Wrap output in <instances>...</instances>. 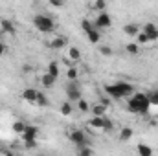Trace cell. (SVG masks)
<instances>
[{"label": "cell", "mask_w": 158, "mask_h": 156, "mask_svg": "<svg viewBox=\"0 0 158 156\" xmlns=\"http://www.w3.org/2000/svg\"><path fill=\"white\" fill-rule=\"evenodd\" d=\"M127 107H129V110L134 112V114H147L149 109H151V103H149L145 92H136V94H132V97L127 101Z\"/></svg>", "instance_id": "1"}, {"label": "cell", "mask_w": 158, "mask_h": 156, "mask_svg": "<svg viewBox=\"0 0 158 156\" xmlns=\"http://www.w3.org/2000/svg\"><path fill=\"white\" fill-rule=\"evenodd\" d=\"M105 92L114 99H121V97L131 96L134 92V86L127 81H118V83H112V84H105Z\"/></svg>", "instance_id": "2"}, {"label": "cell", "mask_w": 158, "mask_h": 156, "mask_svg": "<svg viewBox=\"0 0 158 156\" xmlns=\"http://www.w3.org/2000/svg\"><path fill=\"white\" fill-rule=\"evenodd\" d=\"M33 26L39 30L40 33H52L55 31V22L50 15H44V13H39L33 17Z\"/></svg>", "instance_id": "3"}, {"label": "cell", "mask_w": 158, "mask_h": 156, "mask_svg": "<svg viewBox=\"0 0 158 156\" xmlns=\"http://www.w3.org/2000/svg\"><path fill=\"white\" fill-rule=\"evenodd\" d=\"M68 138H70V142L77 147V149H83V147H90V142H88V138L85 136V132L83 130H79V129H74V130H70L68 132Z\"/></svg>", "instance_id": "4"}, {"label": "cell", "mask_w": 158, "mask_h": 156, "mask_svg": "<svg viewBox=\"0 0 158 156\" xmlns=\"http://www.w3.org/2000/svg\"><path fill=\"white\" fill-rule=\"evenodd\" d=\"M64 90H66V97H68L70 103H77L79 99L83 97L81 96V84H79V81H70Z\"/></svg>", "instance_id": "5"}, {"label": "cell", "mask_w": 158, "mask_h": 156, "mask_svg": "<svg viewBox=\"0 0 158 156\" xmlns=\"http://www.w3.org/2000/svg\"><path fill=\"white\" fill-rule=\"evenodd\" d=\"M110 26H112V18H110V15H109L107 11L98 13V17H96V20H94V28L99 31V30H109Z\"/></svg>", "instance_id": "6"}, {"label": "cell", "mask_w": 158, "mask_h": 156, "mask_svg": "<svg viewBox=\"0 0 158 156\" xmlns=\"http://www.w3.org/2000/svg\"><path fill=\"white\" fill-rule=\"evenodd\" d=\"M37 134H39V129L35 125H28L24 134H22V140L24 143H30V142H37Z\"/></svg>", "instance_id": "7"}, {"label": "cell", "mask_w": 158, "mask_h": 156, "mask_svg": "<svg viewBox=\"0 0 158 156\" xmlns=\"http://www.w3.org/2000/svg\"><path fill=\"white\" fill-rule=\"evenodd\" d=\"M142 31L149 37V40H158V26L153 22H147L145 26H142Z\"/></svg>", "instance_id": "8"}, {"label": "cell", "mask_w": 158, "mask_h": 156, "mask_svg": "<svg viewBox=\"0 0 158 156\" xmlns=\"http://www.w3.org/2000/svg\"><path fill=\"white\" fill-rule=\"evenodd\" d=\"M20 97H22L24 101L35 105V101H37V97H39V90H37V88H26V90L20 94Z\"/></svg>", "instance_id": "9"}, {"label": "cell", "mask_w": 158, "mask_h": 156, "mask_svg": "<svg viewBox=\"0 0 158 156\" xmlns=\"http://www.w3.org/2000/svg\"><path fill=\"white\" fill-rule=\"evenodd\" d=\"M66 42H68L66 37H55L53 40L48 42V48H50V50H63V48L66 46Z\"/></svg>", "instance_id": "10"}, {"label": "cell", "mask_w": 158, "mask_h": 156, "mask_svg": "<svg viewBox=\"0 0 158 156\" xmlns=\"http://www.w3.org/2000/svg\"><path fill=\"white\" fill-rule=\"evenodd\" d=\"M140 31H142V28H140L138 24H134V22H131V24H125V26H123V33H125V35H129V37H136Z\"/></svg>", "instance_id": "11"}, {"label": "cell", "mask_w": 158, "mask_h": 156, "mask_svg": "<svg viewBox=\"0 0 158 156\" xmlns=\"http://www.w3.org/2000/svg\"><path fill=\"white\" fill-rule=\"evenodd\" d=\"M90 110H92L94 117H105L107 116V107H105L103 103H94V105L90 107Z\"/></svg>", "instance_id": "12"}, {"label": "cell", "mask_w": 158, "mask_h": 156, "mask_svg": "<svg viewBox=\"0 0 158 156\" xmlns=\"http://www.w3.org/2000/svg\"><path fill=\"white\" fill-rule=\"evenodd\" d=\"M136 153L138 156H153V147H149L147 143H138Z\"/></svg>", "instance_id": "13"}, {"label": "cell", "mask_w": 158, "mask_h": 156, "mask_svg": "<svg viewBox=\"0 0 158 156\" xmlns=\"http://www.w3.org/2000/svg\"><path fill=\"white\" fill-rule=\"evenodd\" d=\"M0 28H2V31L4 33H9V35H15V24L11 22V20H2L0 22Z\"/></svg>", "instance_id": "14"}, {"label": "cell", "mask_w": 158, "mask_h": 156, "mask_svg": "<svg viewBox=\"0 0 158 156\" xmlns=\"http://www.w3.org/2000/svg\"><path fill=\"white\" fill-rule=\"evenodd\" d=\"M26 127H28V125H26L24 121H15L11 129H13V132H15V134H20V136H22V134H24V130H26Z\"/></svg>", "instance_id": "15"}, {"label": "cell", "mask_w": 158, "mask_h": 156, "mask_svg": "<svg viewBox=\"0 0 158 156\" xmlns=\"http://www.w3.org/2000/svg\"><path fill=\"white\" fill-rule=\"evenodd\" d=\"M131 138H132V129H131V127L121 129V132H119V142H129Z\"/></svg>", "instance_id": "16"}, {"label": "cell", "mask_w": 158, "mask_h": 156, "mask_svg": "<svg viewBox=\"0 0 158 156\" xmlns=\"http://www.w3.org/2000/svg\"><path fill=\"white\" fill-rule=\"evenodd\" d=\"M40 83H42V86H44V88H52V86H53V83H55V79L46 72V74L40 77Z\"/></svg>", "instance_id": "17"}, {"label": "cell", "mask_w": 158, "mask_h": 156, "mask_svg": "<svg viewBox=\"0 0 158 156\" xmlns=\"http://www.w3.org/2000/svg\"><path fill=\"white\" fill-rule=\"evenodd\" d=\"M147 99H149V103H151V105L158 107V88H155V90H149V92H147Z\"/></svg>", "instance_id": "18"}, {"label": "cell", "mask_w": 158, "mask_h": 156, "mask_svg": "<svg viewBox=\"0 0 158 156\" xmlns=\"http://www.w3.org/2000/svg\"><path fill=\"white\" fill-rule=\"evenodd\" d=\"M59 110H61V114H63V116H70V114H72V103H70V101L61 103Z\"/></svg>", "instance_id": "19"}, {"label": "cell", "mask_w": 158, "mask_h": 156, "mask_svg": "<svg viewBox=\"0 0 158 156\" xmlns=\"http://www.w3.org/2000/svg\"><path fill=\"white\" fill-rule=\"evenodd\" d=\"M86 37H88V40H90L92 44H98V42H99V39H101V35H99V31H98L96 28H94L92 31H88V33H86Z\"/></svg>", "instance_id": "20"}, {"label": "cell", "mask_w": 158, "mask_h": 156, "mask_svg": "<svg viewBox=\"0 0 158 156\" xmlns=\"http://www.w3.org/2000/svg\"><path fill=\"white\" fill-rule=\"evenodd\" d=\"M125 50H127V53H131V55H138V53H140V46H138L136 42H129V44L125 46Z\"/></svg>", "instance_id": "21"}, {"label": "cell", "mask_w": 158, "mask_h": 156, "mask_svg": "<svg viewBox=\"0 0 158 156\" xmlns=\"http://www.w3.org/2000/svg\"><path fill=\"white\" fill-rule=\"evenodd\" d=\"M88 125L94 127V129H98V130H103V117H92L88 121Z\"/></svg>", "instance_id": "22"}, {"label": "cell", "mask_w": 158, "mask_h": 156, "mask_svg": "<svg viewBox=\"0 0 158 156\" xmlns=\"http://www.w3.org/2000/svg\"><path fill=\"white\" fill-rule=\"evenodd\" d=\"M68 59L74 61V63H77L79 59H81V51H79V48H70V51H68Z\"/></svg>", "instance_id": "23"}, {"label": "cell", "mask_w": 158, "mask_h": 156, "mask_svg": "<svg viewBox=\"0 0 158 156\" xmlns=\"http://www.w3.org/2000/svg\"><path fill=\"white\" fill-rule=\"evenodd\" d=\"M48 74L53 79L59 77V66H57V63H50V64H48Z\"/></svg>", "instance_id": "24"}, {"label": "cell", "mask_w": 158, "mask_h": 156, "mask_svg": "<svg viewBox=\"0 0 158 156\" xmlns=\"http://www.w3.org/2000/svg\"><path fill=\"white\" fill-rule=\"evenodd\" d=\"M66 77H68V81H79V72H77V68L70 66V68H68V72H66Z\"/></svg>", "instance_id": "25"}, {"label": "cell", "mask_w": 158, "mask_h": 156, "mask_svg": "<svg viewBox=\"0 0 158 156\" xmlns=\"http://www.w3.org/2000/svg\"><path fill=\"white\" fill-rule=\"evenodd\" d=\"M81 30H83L85 33L92 31V30H94V22H90L88 18H83V22H81Z\"/></svg>", "instance_id": "26"}, {"label": "cell", "mask_w": 158, "mask_h": 156, "mask_svg": "<svg viewBox=\"0 0 158 156\" xmlns=\"http://www.w3.org/2000/svg\"><path fill=\"white\" fill-rule=\"evenodd\" d=\"M147 42H151V40H149V37H147L143 31H140V33L136 35V44H138V46H143V44H147Z\"/></svg>", "instance_id": "27"}, {"label": "cell", "mask_w": 158, "mask_h": 156, "mask_svg": "<svg viewBox=\"0 0 158 156\" xmlns=\"http://www.w3.org/2000/svg\"><path fill=\"white\" fill-rule=\"evenodd\" d=\"M92 7H94L96 11L103 13V11L107 9V2H103V0H98V2H94V4H92Z\"/></svg>", "instance_id": "28"}, {"label": "cell", "mask_w": 158, "mask_h": 156, "mask_svg": "<svg viewBox=\"0 0 158 156\" xmlns=\"http://www.w3.org/2000/svg\"><path fill=\"white\" fill-rule=\"evenodd\" d=\"M35 105H37V107H46V105H48V97H46V94L39 92V97H37Z\"/></svg>", "instance_id": "29"}, {"label": "cell", "mask_w": 158, "mask_h": 156, "mask_svg": "<svg viewBox=\"0 0 158 156\" xmlns=\"http://www.w3.org/2000/svg\"><path fill=\"white\" fill-rule=\"evenodd\" d=\"M77 107H79V110H81V112H88V110H90V105H88V101H86V99H83V97L77 101Z\"/></svg>", "instance_id": "30"}, {"label": "cell", "mask_w": 158, "mask_h": 156, "mask_svg": "<svg viewBox=\"0 0 158 156\" xmlns=\"http://www.w3.org/2000/svg\"><path fill=\"white\" fill-rule=\"evenodd\" d=\"M77 156H94V149H92V147H83V149H77Z\"/></svg>", "instance_id": "31"}, {"label": "cell", "mask_w": 158, "mask_h": 156, "mask_svg": "<svg viewBox=\"0 0 158 156\" xmlns=\"http://www.w3.org/2000/svg\"><path fill=\"white\" fill-rule=\"evenodd\" d=\"M99 53H101L103 57H110V55H112V48H110V46H99Z\"/></svg>", "instance_id": "32"}, {"label": "cell", "mask_w": 158, "mask_h": 156, "mask_svg": "<svg viewBox=\"0 0 158 156\" xmlns=\"http://www.w3.org/2000/svg\"><path fill=\"white\" fill-rule=\"evenodd\" d=\"M112 129H114V125H112V121H110L109 117L105 116V117H103V130H107V132H109V130H112Z\"/></svg>", "instance_id": "33"}, {"label": "cell", "mask_w": 158, "mask_h": 156, "mask_svg": "<svg viewBox=\"0 0 158 156\" xmlns=\"http://www.w3.org/2000/svg\"><path fill=\"white\" fill-rule=\"evenodd\" d=\"M50 6H53V7H63L64 4H63V2H59V0H50Z\"/></svg>", "instance_id": "34"}, {"label": "cell", "mask_w": 158, "mask_h": 156, "mask_svg": "<svg viewBox=\"0 0 158 156\" xmlns=\"http://www.w3.org/2000/svg\"><path fill=\"white\" fill-rule=\"evenodd\" d=\"M22 72H24V74H31V72H33V66L26 64V66H22Z\"/></svg>", "instance_id": "35"}, {"label": "cell", "mask_w": 158, "mask_h": 156, "mask_svg": "<svg viewBox=\"0 0 158 156\" xmlns=\"http://www.w3.org/2000/svg\"><path fill=\"white\" fill-rule=\"evenodd\" d=\"M6 51H7V46H6V44H4V42L0 40V55H4Z\"/></svg>", "instance_id": "36"}, {"label": "cell", "mask_w": 158, "mask_h": 156, "mask_svg": "<svg viewBox=\"0 0 158 156\" xmlns=\"http://www.w3.org/2000/svg\"><path fill=\"white\" fill-rule=\"evenodd\" d=\"M26 145V149H33V147H37V142H30V143H24Z\"/></svg>", "instance_id": "37"}, {"label": "cell", "mask_w": 158, "mask_h": 156, "mask_svg": "<svg viewBox=\"0 0 158 156\" xmlns=\"http://www.w3.org/2000/svg\"><path fill=\"white\" fill-rule=\"evenodd\" d=\"M4 156H15L11 151H4Z\"/></svg>", "instance_id": "38"}, {"label": "cell", "mask_w": 158, "mask_h": 156, "mask_svg": "<svg viewBox=\"0 0 158 156\" xmlns=\"http://www.w3.org/2000/svg\"><path fill=\"white\" fill-rule=\"evenodd\" d=\"M40 156H42V154H40Z\"/></svg>", "instance_id": "39"}]
</instances>
